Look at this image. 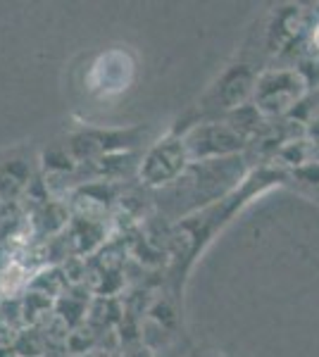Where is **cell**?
<instances>
[{
	"label": "cell",
	"instance_id": "1",
	"mask_svg": "<svg viewBox=\"0 0 319 357\" xmlns=\"http://www.w3.org/2000/svg\"><path fill=\"white\" fill-rule=\"evenodd\" d=\"M317 15L300 3H281L269 13L262 29V48L269 60H291L295 62L307 50L312 24Z\"/></svg>",
	"mask_w": 319,
	"mask_h": 357
},
{
	"label": "cell",
	"instance_id": "2",
	"mask_svg": "<svg viewBox=\"0 0 319 357\" xmlns=\"http://www.w3.org/2000/svg\"><path fill=\"white\" fill-rule=\"evenodd\" d=\"M310 93V84L298 67H265L255 84L253 105L265 119H286Z\"/></svg>",
	"mask_w": 319,
	"mask_h": 357
},
{
	"label": "cell",
	"instance_id": "3",
	"mask_svg": "<svg viewBox=\"0 0 319 357\" xmlns=\"http://www.w3.org/2000/svg\"><path fill=\"white\" fill-rule=\"evenodd\" d=\"M260 72L262 69H255L251 62H234V65H229L222 77L217 79V84L212 86L210 96H207L212 107L229 114L251 105Z\"/></svg>",
	"mask_w": 319,
	"mask_h": 357
},
{
	"label": "cell",
	"instance_id": "4",
	"mask_svg": "<svg viewBox=\"0 0 319 357\" xmlns=\"http://www.w3.org/2000/svg\"><path fill=\"white\" fill-rule=\"evenodd\" d=\"M248 148V141L229 122H212L202 129L193 131L188 138V153L200 160H224L243 155Z\"/></svg>",
	"mask_w": 319,
	"mask_h": 357
},
{
	"label": "cell",
	"instance_id": "5",
	"mask_svg": "<svg viewBox=\"0 0 319 357\" xmlns=\"http://www.w3.org/2000/svg\"><path fill=\"white\" fill-rule=\"evenodd\" d=\"M307 55H315L319 57V17L315 20V24H312V31H310V38H307Z\"/></svg>",
	"mask_w": 319,
	"mask_h": 357
}]
</instances>
